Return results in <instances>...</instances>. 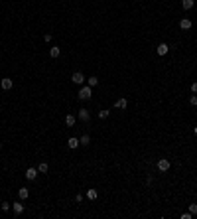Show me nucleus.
I'll use <instances>...</instances> for the list:
<instances>
[{
    "label": "nucleus",
    "mask_w": 197,
    "mask_h": 219,
    "mask_svg": "<svg viewBox=\"0 0 197 219\" xmlns=\"http://www.w3.org/2000/svg\"><path fill=\"white\" fill-rule=\"evenodd\" d=\"M108 115H111V111H107V109H104V111H99V119H108Z\"/></svg>",
    "instance_id": "20"
},
{
    "label": "nucleus",
    "mask_w": 197,
    "mask_h": 219,
    "mask_svg": "<svg viewBox=\"0 0 197 219\" xmlns=\"http://www.w3.org/2000/svg\"><path fill=\"white\" fill-rule=\"evenodd\" d=\"M75 120H77V119H75L73 115H67V117H65V124H67V126H75Z\"/></svg>",
    "instance_id": "15"
},
{
    "label": "nucleus",
    "mask_w": 197,
    "mask_h": 219,
    "mask_svg": "<svg viewBox=\"0 0 197 219\" xmlns=\"http://www.w3.org/2000/svg\"><path fill=\"white\" fill-rule=\"evenodd\" d=\"M12 207V203H6V201H4V203H2V211H8V209H10Z\"/></svg>",
    "instance_id": "23"
},
{
    "label": "nucleus",
    "mask_w": 197,
    "mask_h": 219,
    "mask_svg": "<svg viewBox=\"0 0 197 219\" xmlns=\"http://www.w3.org/2000/svg\"><path fill=\"white\" fill-rule=\"evenodd\" d=\"M87 85H89V87H97L99 85V79L97 77H89V79H87Z\"/></svg>",
    "instance_id": "19"
},
{
    "label": "nucleus",
    "mask_w": 197,
    "mask_h": 219,
    "mask_svg": "<svg viewBox=\"0 0 197 219\" xmlns=\"http://www.w3.org/2000/svg\"><path fill=\"white\" fill-rule=\"evenodd\" d=\"M87 197H89V199H97L99 192H97V189H89V192H87Z\"/></svg>",
    "instance_id": "17"
},
{
    "label": "nucleus",
    "mask_w": 197,
    "mask_h": 219,
    "mask_svg": "<svg viewBox=\"0 0 197 219\" xmlns=\"http://www.w3.org/2000/svg\"><path fill=\"white\" fill-rule=\"evenodd\" d=\"M12 85H14V83H12V79H8V77H4L2 81H0V87H2L4 91H8V89H12Z\"/></svg>",
    "instance_id": "5"
},
{
    "label": "nucleus",
    "mask_w": 197,
    "mask_h": 219,
    "mask_svg": "<svg viewBox=\"0 0 197 219\" xmlns=\"http://www.w3.org/2000/svg\"><path fill=\"white\" fill-rule=\"evenodd\" d=\"M47 170H49V166H47V164H45V162H41L40 166H37V172H40V174H45V172H47Z\"/></svg>",
    "instance_id": "18"
},
{
    "label": "nucleus",
    "mask_w": 197,
    "mask_h": 219,
    "mask_svg": "<svg viewBox=\"0 0 197 219\" xmlns=\"http://www.w3.org/2000/svg\"><path fill=\"white\" fill-rule=\"evenodd\" d=\"M67 146H69V148H77L79 146V138H75V136L67 138Z\"/></svg>",
    "instance_id": "10"
},
{
    "label": "nucleus",
    "mask_w": 197,
    "mask_h": 219,
    "mask_svg": "<svg viewBox=\"0 0 197 219\" xmlns=\"http://www.w3.org/2000/svg\"><path fill=\"white\" fill-rule=\"evenodd\" d=\"M189 105H191V107H197V95H191V99H189Z\"/></svg>",
    "instance_id": "22"
},
{
    "label": "nucleus",
    "mask_w": 197,
    "mask_h": 219,
    "mask_svg": "<svg viewBox=\"0 0 197 219\" xmlns=\"http://www.w3.org/2000/svg\"><path fill=\"white\" fill-rule=\"evenodd\" d=\"M77 117H79V119H81V120H85V123H87V120L91 119V115H89V111H87V109H79Z\"/></svg>",
    "instance_id": "6"
},
{
    "label": "nucleus",
    "mask_w": 197,
    "mask_h": 219,
    "mask_svg": "<svg viewBox=\"0 0 197 219\" xmlns=\"http://www.w3.org/2000/svg\"><path fill=\"white\" fill-rule=\"evenodd\" d=\"M71 81H73L75 85H85V81H87V79H85V75H83L81 71H75V73L71 75Z\"/></svg>",
    "instance_id": "2"
},
{
    "label": "nucleus",
    "mask_w": 197,
    "mask_h": 219,
    "mask_svg": "<svg viewBox=\"0 0 197 219\" xmlns=\"http://www.w3.org/2000/svg\"><path fill=\"white\" fill-rule=\"evenodd\" d=\"M191 93H197V83H191Z\"/></svg>",
    "instance_id": "25"
},
{
    "label": "nucleus",
    "mask_w": 197,
    "mask_h": 219,
    "mask_svg": "<svg viewBox=\"0 0 197 219\" xmlns=\"http://www.w3.org/2000/svg\"><path fill=\"white\" fill-rule=\"evenodd\" d=\"M37 174H40V172H37L36 168H28V170H26V178L30 180V182H33V180H36Z\"/></svg>",
    "instance_id": "4"
},
{
    "label": "nucleus",
    "mask_w": 197,
    "mask_h": 219,
    "mask_svg": "<svg viewBox=\"0 0 197 219\" xmlns=\"http://www.w3.org/2000/svg\"><path fill=\"white\" fill-rule=\"evenodd\" d=\"M193 132H195V136H197V126H193Z\"/></svg>",
    "instance_id": "26"
},
{
    "label": "nucleus",
    "mask_w": 197,
    "mask_h": 219,
    "mask_svg": "<svg viewBox=\"0 0 197 219\" xmlns=\"http://www.w3.org/2000/svg\"><path fill=\"white\" fill-rule=\"evenodd\" d=\"M12 211H14L16 215H20V213H24V205L20 203V201H16V203H12Z\"/></svg>",
    "instance_id": "9"
},
{
    "label": "nucleus",
    "mask_w": 197,
    "mask_h": 219,
    "mask_svg": "<svg viewBox=\"0 0 197 219\" xmlns=\"http://www.w3.org/2000/svg\"><path fill=\"white\" fill-rule=\"evenodd\" d=\"M191 217H193V215H191L189 211H187V213H183V215H181V219H191Z\"/></svg>",
    "instance_id": "24"
},
{
    "label": "nucleus",
    "mask_w": 197,
    "mask_h": 219,
    "mask_svg": "<svg viewBox=\"0 0 197 219\" xmlns=\"http://www.w3.org/2000/svg\"><path fill=\"white\" fill-rule=\"evenodd\" d=\"M189 213H191V215H197V205H195V203L189 205Z\"/></svg>",
    "instance_id": "21"
},
{
    "label": "nucleus",
    "mask_w": 197,
    "mask_h": 219,
    "mask_svg": "<svg viewBox=\"0 0 197 219\" xmlns=\"http://www.w3.org/2000/svg\"><path fill=\"white\" fill-rule=\"evenodd\" d=\"M191 26H193V24H191L189 18H181V22H179V28H181V30H189Z\"/></svg>",
    "instance_id": "8"
},
{
    "label": "nucleus",
    "mask_w": 197,
    "mask_h": 219,
    "mask_svg": "<svg viewBox=\"0 0 197 219\" xmlns=\"http://www.w3.org/2000/svg\"><path fill=\"white\" fill-rule=\"evenodd\" d=\"M91 95H93V87H89V85H81V89H79V93H77V97L81 101L91 99Z\"/></svg>",
    "instance_id": "1"
},
{
    "label": "nucleus",
    "mask_w": 197,
    "mask_h": 219,
    "mask_svg": "<svg viewBox=\"0 0 197 219\" xmlns=\"http://www.w3.org/2000/svg\"><path fill=\"white\" fill-rule=\"evenodd\" d=\"M28 196H30L28 188H20L18 189V197H20V199H28Z\"/></svg>",
    "instance_id": "11"
},
{
    "label": "nucleus",
    "mask_w": 197,
    "mask_h": 219,
    "mask_svg": "<svg viewBox=\"0 0 197 219\" xmlns=\"http://www.w3.org/2000/svg\"><path fill=\"white\" fill-rule=\"evenodd\" d=\"M156 166H158V170H160V172H167V170H170V166H171V164H170V160H167V158H160V160H158V164H156Z\"/></svg>",
    "instance_id": "3"
},
{
    "label": "nucleus",
    "mask_w": 197,
    "mask_h": 219,
    "mask_svg": "<svg viewBox=\"0 0 197 219\" xmlns=\"http://www.w3.org/2000/svg\"><path fill=\"white\" fill-rule=\"evenodd\" d=\"M114 107H116V109H126V107H128V101L122 97V99H118V101L114 103Z\"/></svg>",
    "instance_id": "12"
},
{
    "label": "nucleus",
    "mask_w": 197,
    "mask_h": 219,
    "mask_svg": "<svg viewBox=\"0 0 197 219\" xmlns=\"http://www.w3.org/2000/svg\"><path fill=\"white\" fill-rule=\"evenodd\" d=\"M49 56H51V57H59L61 56V49L57 48V45H53V48H49Z\"/></svg>",
    "instance_id": "14"
},
{
    "label": "nucleus",
    "mask_w": 197,
    "mask_h": 219,
    "mask_svg": "<svg viewBox=\"0 0 197 219\" xmlns=\"http://www.w3.org/2000/svg\"><path fill=\"white\" fill-rule=\"evenodd\" d=\"M181 6L185 8V10H191V8H193V0H181Z\"/></svg>",
    "instance_id": "16"
},
{
    "label": "nucleus",
    "mask_w": 197,
    "mask_h": 219,
    "mask_svg": "<svg viewBox=\"0 0 197 219\" xmlns=\"http://www.w3.org/2000/svg\"><path fill=\"white\" fill-rule=\"evenodd\" d=\"M156 52H158V56H166V53L170 52V45H167V44H160L156 48Z\"/></svg>",
    "instance_id": "7"
},
{
    "label": "nucleus",
    "mask_w": 197,
    "mask_h": 219,
    "mask_svg": "<svg viewBox=\"0 0 197 219\" xmlns=\"http://www.w3.org/2000/svg\"><path fill=\"white\" fill-rule=\"evenodd\" d=\"M79 144H83V146H89V144H91V136H89V134H83V136L79 138Z\"/></svg>",
    "instance_id": "13"
}]
</instances>
